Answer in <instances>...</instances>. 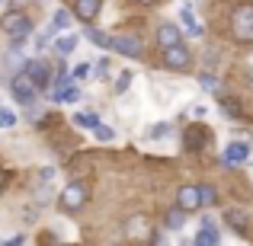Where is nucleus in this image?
Segmentation results:
<instances>
[{"mask_svg": "<svg viewBox=\"0 0 253 246\" xmlns=\"http://www.w3.org/2000/svg\"><path fill=\"white\" fill-rule=\"evenodd\" d=\"M0 29L6 32V35L13 38V42H23V38L32 35V19L26 16V13H6L3 19H0Z\"/></svg>", "mask_w": 253, "mask_h": 246, "instance_id": "1", "label": "nucleus"}, {"mask_svg": "<svg viewBox=\"0 0 253 246\" xmlns=\"http://www.w3.org/2000/svg\"><path fill=\"white\" fill-rule=\"evenodd\" d=\"M23 70H26V77H29V83L36 86V90H45V86H51V68H48V61H26L23 64Z\"/></svg>", "mask_w": 253, "mask_h": 246, "instance_id": "2", "label": "nucleus"}, {"mask_svg": "<svg viewBox=\"0 0 253 246\" xmlns=\"http://www.w3.org/2000/svg\"><path fill=\"white\" fill-rule=\"evenodd\" d=\"M234 35L241 42H253V3L237 6L234 13Z\"/></svg>", "mask_w": 253, "mask_h": 246, "instance_id": "3", "label": "nucleus"}, {"mask_svg": "<svg viewBox=\"0 0 253 246\" xmlns=\"http://www.w3.org/2000/svg\"><path fill=\"white\" fill-rule=\"evenodd\" d=\"M10 93H13V99H16L19 105H32V103H36V86L29 83L26 74H19V77L10 80Z\"/></svg>", "mask_w": 253, "mask_h": 246, "instance_id": "4", "label": "nucleus"}, {"mask_svg": "<svg viewBox=\"0 0 253 246\" xmlns=\"http://www.w3.org/2000/svg\"><path fill=\"white\" fill-rule=\"evenodd\" d=\"M86 202V185L84 182H71L68 189L61 192V208L64 211H81Z\"/></svg>", "mask_w": 253, "mask_h": 246, "instance_id": "5", "label": "nucleus"}, {"mask_svg": "<svg viewBox=\"0 0 253 246\" xmlns=\"http://www.w3.org/2000/svg\"><path fill=\"white\" fill-rule=\"evenodd\" d=\"M141 48H144V45L138 42L135 35H116L109 51H119V55H125V58H141Z\"/></svg>", "mask_w": 253, "mask_h": 246, "instance_id": "6", "label": "nucleus"}, {"mask_svg": "<svg viewBox=\"0 0 253 246\" xmlns=\"http://www.w3.org/2000/svg\"><path fill=\"white\" fill-rule=\"evenodd\" d=\"M189 48H183V45H173V48H164V64L173 70H183V68H189Z\"/></svg>", "mask_w": 253, "mask_h": 246, "instance_id": "7", "label": "nucleus"}, {"mask_svg": "<svg viewBox=\"0 0 253 246\" xmlns=\"http://www.w3.org/2000/svg\"><path fill=\"white\" fill-rule=\"evenodd\" d=\"M221 160L224 163H244V160H250V141H231L228 147H224Z\"/></svg>", "mask_w": 253, "mask_h": 246, "instance_id": "8", "label": "nucleus"}, {"mask_svg": "<svg viewBox=\"0 0 253 246\" xmlns=\"http://www.w3.org/2000/svg\"><path fill=\"white\" fill-rule=\"evenodd\" d=\"M224 224H228L231 230H234V234H247V227H250V214L247 211H241V208H228L224 211Z\"/></svg>", "mask_w": 253, "mask_h": 246, "instance_id": "9", "label": "nucleus"}, {"mask_svg": "<svg viewBox=\"0 0 253 246\" xmlns=\"http://www.w3.org/2000/svg\"><path fill=\"white\" fill-rule=\"evenodd\" d=\"M176 208L179 211H196L199 208V192H196V185H183V189L176 192Z\"/></svg>", "mask_w": 253, "mask_h": 246, "instance_id": "10", "label": "nucleus"}, {"mask_svg": "<svg viewBox=\"0 0 253 246\" xmlns=\"http://www.w3.org/2000/svg\"><path fill=\"white\" fill-rule=\"evenodd\" d=\"M157 42H161V48H173V45H179V26L176 23H161V29H157Z\"/></svg>", "mask_w": 253, "mask_h": 246, "instance_id": "11", "label": "nucleus"}, {"mask_svg": "<svg viewBox=\"0 0 253 246\" xmlns=\"http://www.w3.org/2000/svg\"><path fill=\"white\" fill-rule=\"evenodd\" d=\"M179 19H183L186 35H192V38H196V35H202V23L196 19V13H192V6H189V3H186L183 10H179Z\"/></svg>", "mask_w": 253, "mask_h": 246, "instance_id": "12", "label": "nucleus"}, {"mask_svg": "<svg viewBox=\"0 0 253 246\" xmlns=\"http://www.w3.org/2000/svg\"><path fill=\"white\" fill-rule=\"evenodd\" d=\"M125 237L128 240H148V221H144L141 214H135L128 221V230H125Z\"/></svg>", "mask_w": 253, "mask_h": 246, "instance_id": "13", "label": "nucleus"}, {"mask_svg": "<svg viewBox=\"0 0 253 246\" xmlns=\"http://www.w3.org/2000/svg\"><path fill=\"white\" fill-rule=\"evenodd\" d=\"M192 246H218V227L215 224H209V227H199L196 240H192Z\"/></svg>", "mask_w": 253, "mask_h": 246, "instance_id": "14", "label": "nucleus"}, {"mask_svg": "<svg viewBox=\"0 0 253 246\" xmlns=\"http://www.w3.org/2000/svg\"><path fill=\"white\" fill-rule=\"evenodd\" d=\"M68 26H71V10H64V6H61V10H55V16H51V29L45 32V35L51 38V32H58V29H68Z\"/></svg>", "mask_w": 253, "mask_h": 246, "instance_id": "15", "label": "nucleus"}, {"mask_svg": "<svg viewBox=\"0 0 253 246\" xmlns=\"http://www.w3.org/2000/svg\"><path fill=\"white\" fill-rule=\"evenodd\" d=\"M170 131H173V125H170V122H154L148 131H144V138H148V141H161V138H167Z\"/></svg>", "mask_w": 253, "mask_h": 246, "instance_id": "16", "label": "nucleus"}, {"mask_svg": "<svg viewBox=\"0 0 253 246\" xmlns=\"http://www.w3.org/2000/svg\"><path fill=\"white\" fill-rule=\"evenodd\" d=\"M96 10H99V0H77V6H74V13L81 19H93Z\"/></svg>", "mask_w": 253, "mask_h": 246, "instance_id": "17", "label": "nucleus"}, {"mask_svg": "<svg viewBox=\"0 0 253 246\" xmlns=\"http://www.w3.org/2000/svg\"><path fill=\"white\" fill-rule=\"evenodd\" d=\"M86 38H90L96 48H112V35L103 29H86Z\"/></svg>", "mask_w": 253, "mask_h": 246, "instance_id": "18", "label": "nucleus"}, {"mask_svg": "<svg viewBox=\"0 0 253 246\" xmlns=\"http://www.w3.org/2000/svg\"><path fill=\"white\" fill-rule=\"evenodd\" d=\"M81 99V90H77L74 83L61 86V90H55V103H77Z\"/></svg>", "mask_w": 253, "mask_h": 246, "instance_id": "19", "label": "nucleus"}, {"mask_svg": "<svg viewBox=\"0 0 253 246\" xmlns=\"http://www.w3.org/2000/svg\"><path fill=\"white\" fill-rule=\"evenodd\" d=\"M196 192H199V205H202V208H211V205L218 202V195H215L211 185H196Z\"/></svg>", "mask_w": 253, "mask_h": 246, "instance_id": "20", "label": "nucleus"}, {"mask_svg": "<svg viewBox=\"0 0 253 246\" xmlns=\"http://www.w3.org/2000/svg\"><path fill=\"white\" fill-rule=\"evenodd\" d=\"M74 48H77V35H74V32H71V35H61L55 42V51H58V55H71Z\"/></svg>", "mask_w": 253, "mask_h": 246, "instance_id": "21", "label": "nucleus"}, {"mask_svg": "<svg viewBox=\"0 0 253 246\" xmlns=\"http://www.w3.org/2000/svg\"><path fill=\"white\" fill-rule=\"evenodd\" d=\"M74 125H81V128H96V125H99V115H96V112H77V115H74Z\"/></svg>", "mask_w": 253, "mask_h": 246, "instance_id": "22", "label": "nucleus"}, {"mask_svg": "<svg viewBox=\"0 0 253 246\" xmlns=\"http://www.w3.org/2000/svg\"><path fill=\"white\" fill-rule=\"evenodd\" d=\"M183 224H186V211L173 208L170 214H167V227H170V230H183Z\"/></svg>", "mask_w": 253, "mask_h": 246, "instance_id": "23", "label": "nucleus"}, {"mask_svg": "<svg viewBox=\"0 0 253 246\" xmlns=\"http://www.w3.org/2000/svg\"><path fill=\"white\" fill-rule=\"evenodd\" d=\"M90 70H93V77H96V80H106V77H109V61H106V58H99L96 64H90Z\"/></svg>", "mask_w": 253, "mask_h": 246, "instance_id": "24", "label": "nucleus"}, {"mask_svg": "<svg viewBox=\"0 0 253 246\" xmlns=\"http://www.w3.org/2000/svg\"><path fill=\"white\" fill-rule=\"evenodd\" d=\"M93 135H96V141H103V144H109V141H112V138H116V131H112V128H109V125H103V122H99V125H96V128H93Z\"/></svg>", "mask_w": 253, "mask_h": 246, "instance_id": "25", "label": "nucleus"}, {"mask_svg": "<svg viewBox=\"0 0 253 246\" xmlns=\"http://www.w3.org/2000/svg\"><path fill=\"white\" fill-rule=\"evenodd\" d=\"M128 86H131V70H122V74L116 77V93L122 96V93L128 90Z\"/></svg>", "mask_w": 253, "mask_h": 246, "instance_id": "26", "label": "nucleus"}, {"mask_svg": "<svg viewBox=\"0 0 253 246\" xmlns=\"http://www.w3.org/2000/svg\"><path fill=\"white\" fill-rule=\"evenodd\" d=\"M71 77H74V80H86V77H93V70H90V64H77V68H74V74H71Z\"/></svg>", "mask_w": 253, "mask_h": 246, "instance_id": "27", "label": "nucleus"}, {"mask_svg": "<svg viewBox=\"0 0 253 246\" xmlns=\"http://www.w3.org/2000/svg\"><path fill=\"white\" fill-rule=\"evenodd\" d=\"M16 125V115L10 109H0V128H13Z\"/></svg>", "mask_w": 253, "mask_h": 246, "instance_id": "28", "label": "nucleus"}, {"mask_svg": "<svg viewBox=\"0 0 253 246\" xmlns=\"http://www.w3.org/2000/svg\"><path fill=\"white\" fill-rule=\"evenodd\" d=\"M199 83H202L205 90H218V80H215L211 74H199Z\"/></svg>", "mask_w": 253, "mask_h": 246, "instance_id": "29", "label": "nucleus"}, {"mask_svg": "<svg viewBox=\"0 0 253 246\" xmlns=\"http://www.w3.org/2000/svg\"><path fill=\"white\" fill-rule=\"evenodd\" d=\"M221 109L228 112V115H234V118L241 115V105H237V103H221Z\"/></svg>", "mask_w": 253, "mask_h": 246, "instance_id": "30", "label": "nucleus"}, {"mask_svg": "<svg viewBox=\"0 0 253 246\" xmlns=\"http://www.w3.org/2000/svg\"><path fill=\"white\" fill-rule=\"evenodd\" d=\"M23 243H26V237L19 234V237H10V240H3L0 246H23Z\"/></svg>", "mask_w": 253, "mask_h": 246, "instance_id": "31", "label": "nucleus"}, {"mask_svg": "<svg viewBox=\"0 0 253 246\" xmlns=\"http://www.w3.org/2000/svg\"><path fill=\"white\" fill-rule=\"evenodd\" d=\"M141 3H154V0H141Z\"/></svg>", "mask_w": 253, "mask_h": 246, "instance_id": "32", "label": "nucleus"}, {"mask_svg": "<svg viewBox=\"0 0 253 246\" xmlns=\"http://www.w3.org/2000/svg\"><path fill=\"white\" fill-rule=\"evenodd\" d=\"M0 185H3V173H0Z\"/></svg>", "mask_w": 253, "mask_h": 246, "instance_id": "33", "label": "nucleus"}]
</instances>
